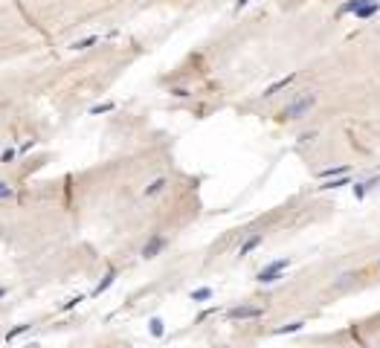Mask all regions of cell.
<instances>
[{"label": "cell", "instance_id": "4", "mask_svg": "<svg viewBox=\"0 0 380 348\" xmlns=\"http://www.w3.org/2000/svg\"><path fill=\"white\" fill-rule=\"evenodd\" d=\"M165 244H168V238H165V235H160V232H151L148 241H145V244H142V249H139V255H142L145 261H151V258H157V255L165 249Z\"/></svg>", "mask_w": 380, "mask_h": 348}, {"label": "cell", "instance_id": "7", "mask_svg": "<svg viewBox=\"0 0 380 348\" xmlns=\"http://www.w3.org/2000/svg\"><path fill=\"white\" fill-rule=\"evenodd\" d=\"M351 174V166L348 163H337V166H328L319 171V180H334V177H346Z\"/></svg>", "mask_w": 380, "mask_h": 348}, {"label": "cell", "instance_id": "19", "mask_svg": "<svg viewBox=\"0 0 380 348\" xmlns=\"http://www.w3.org/2000/svg\"><path fill=\"white\" fill-rule=\"evenodd\" d=\"M82 302H84V293H79V296H70L67 302H61V305H58V311H73V308H79Z\"/></svg>", "mask_w": 380, "mask_h": 348}, {"label": "cell", "instance_id": "29", "mask_svg": "<svg viewBox=\"0 0 380 348\" xmlns=\"http://www.w3.org/2000/svg\"><path fill=\"white\" fill-rule=\"evenodd\" d=\"M6 293H9V290H6V287H0V299H6Z\"/></svg>", "mask_w": 380, "mask_h": 348}, {"label": "cell", "instance_id": "21", "mask_svg": "<svg viewBox=\"0 0 380 348\" xmlns=\"http://www.w3.org/2000/svg\"><path fill=\"white\" fill-rule=\"evenodd\" d=\"M35 145H38V139H35V136H29V139H26V142H23V145L17 148V157H26V154H29V151H32Z\"/></svg>", "mask_w": 380, "mask_h": 348}, {"label": "cell", "instance_id": "10", "mask_svg": "<svg viewBox=\"0 0 380 348\" xmlns=\"http://www.w3.org/2000/svg\"><path fill=\"white\" fill-rule=\"evenodd\" d=\"M366 3H372V0H346V3H340V9H337V17H346V15H357L360 9H363Z\"/></svg>", "mask_w": 380, "mask_h": 348}, {"label": "cell", "instance_id": "8", "mask_svg": "<svg viewBox=\"0 0 380 348\" xmlns=\"http://www.w3.org/2000/svg\"><path fill=\"white\" fill-rule=\"evenodd\" d=\"M305 319H293V322H284V325H279V328H273V337H290V334H299L305 331Z\"/></svg>", "mask_w": 380, "mask_h": 348}, {"label": "cell", "instance_id": "12", "mask_svg": "<svg viewBox=\"0 0 380 348\" xmlns=\"http://www.w3.org/2000/svg\"><path fill=\"white\" fill-rule=\"evenodd\" d=\"M116 276H119V273H116V270H108V273H105V276H102V282L96 284V287H93V293H90V296H102V293H105V290H108V287H114Z\"/></svg>", "mask_w": 380, "mask_h": 348}, {"label": "cell", "instance_id": "6", "mask_svg": "<svg viewBox=\"0 0 380 348\" xmlns=\"http://www.w3.org/2000/svg\"><path fill=\"white\" fill-rule=\"evenodd\" d=\"M264 244V232H255V235H250V238H244V244L238 247V258H247L250 252H255V249Z\"/></svg>", "mask_w": 380, "mask_h": 348}, {"label": "cell", "instance_id": "25", "mask_svg": "<svg viewBox=\"0 0 380 348\" xmlns=\"http://www.w3.org/2000/svg\"><path fill=\"white\" fill-rule=\"evenodd\" d=\"M212 314H218V308H206V311H200V314H198V322H203L206 316H212Z\"/></svg>", "mask_w": 380, "mask_h": 348}, {"label": "cell", "instance_id": "26", "mask_svg": "<svg viewBox=\"0 0 380 348\" xmlns=\"http://www.w3.org/2000/svg\"><path fill=\"white\" fill-rule=\"evenodd\" d=\"M250 3H253V0H235V12H241L244 6H250Z\"/></svg>", "mask_w": 380, "mask_h": 348}, {"label": "cell", "instance_id": "20", "mask_svg": "<svg viewBox=\"0 0 380 348\" xmlns=\"http://www.w3.org/2000/svg\"><path fill=\"white\" fill-rule=\"evenodd\" d=\"M351 195H354V200H363L366 195H369L366 183H363V180H354V186H351Z\"/></svg>", "mask_w": 380, "mask_h": 348}, {"label": "cell", "instance_id": "28", "mask_svg": "<svg viewBox=\"0 0 380 348\" xmlns=\"http://www.w3.org/2000/svg\"><path fill=\"white\" fill-rule=\"evenodd\" d=\"M23 348H41V343H29V346H23Z\"/></svg>", "mask_w": 380, "mask_h": 348}, {"label": "cell", "instance_id": "23", "mask_svg": "<svg viewBox=\"0 0 380 348\" xmlns=\"http://www.w3.org/2000/svg\"><path fill=\"white\" fill-rule=\"evenodd\" d=\"M9 198H15V189H12L9 183L0 180V200H9Z\"/></svg>", "mask_w": 380, "mask_h": 348}, {"label": "cell", "instance_id": "2", "mask_svg": "<svg viewBox=\"0 0 380 348\" xmlns=\"http://www.w3.org/2000/svg\"><path fill=\"white\" fill-rule=\"evenodd\" d=\"M290 264H293V261H290L287 255H284V258H276V261L264 264L258 273H255V282H258V284H276L281 276H284V270H287Z\"/></svg>", "mask_w": 380, "mask_h": 348}, {"label": "cell", "instance_id": "15", "mask_svg": "<svg viewBox=\"0 0 380 348\" xmlns=\"http://www.w3.org/2000/svg\"><path fill=\"white\" fill-rule=\"evenodd\" d=\"M148 334L154 337V340L165 337V322L160 319V316H151V319H148Z\"/></svg>", "mask_w": 380, "mask_h": 348}, {"label": "cell", "instance_id": "3", "mask_svg": "<svg viewBox=\"0 0 380 348\" xmlns=\"http://www.w3.org/2000/svg\"><path fill=\"white\" fill-rule=\"evenodd\" d=\"M264 314H267V308H261V305H247V302L227 308V319L230 322H253V319H261Z\"/></svg>", "mask_w": 380, "mask_h": 348}, {"label": "cell", "instance_id": "5", "mask_svg": "<svg viewBox=\"0 0 380 348\" xmlns=\"http://www.w3.org/2000/svg\"><path fill=\"white\" fill-rule=\"evenodd\" d=\"M293 82H296V73H287V76H281V79H276L273 84H267L261 96H264V99H273L276 93H281V90H287V87H290Z\"/></svg>", "mask_w": 380, "mask_h": 348}, {"label": "cell", "instance_id": "1", "mask_svg": "<svg viewBox=\"0 0 380 348\" xmlns=\"http://www.w3.org/2000/svg\"><path fill=\"white\" fill-rule=\"evenodd\" d=\"M316 102H319V96H316L314 90H305V93L290 96V99H287V105L279 111L276 122H299V119H305V116H308L316 108Z\"/></svg>", "mask_w": 380, "mask_h": 348}, {"label": "cell", "instance_id": "14", "mask_svg": "<svg viewBox=\"0 0 380 348\" xmlns=\"http://www.w3.org/2000/svg\"><path fill=\"white\" fill-rule=\"evenodd\" d=\"M378 12H380V0H372V3H366V6H363V9H360V12H357L354 17H357V20H372V17L378 15Z\"/></svg>", "mask_w": 380, "mask_h": 348}, {"label": "cell", "instance_id": "27", "mask_svg": "<svg viewBox=\"0 0 380 348\" xmlns=\"http://www.w3.org/2000/svg\"><path fill=\"white\" fill-rule=\"evenodd\" d=\"M299 139H302V142H311V139H316V131H311V133H302Z\"/></svg>", "mask_w": 380, "mask_h": 348}, {"label": "cell", "instance_id": "30", "mask_svg": "<svg viewBox=\"0 0 380 348\" xmlns=\"http://www.w3.org/2000/svg\"><path fill=\"white\" fill-rule=\"evenodd\" d=\"M378 267H380V258H378Z\"/></svg>", "mask_w": 380, "mask_h": 348}, {"label": "cell", "instance_id": "16", "mask_svg": "<svg viewBox=\"0 0 380 348\" xmlns=\"http://www.w3.org/2000/svg\"><path fill=\"white\" fill-rule=\"evenodd\" d=\"M189 299H192V302H209V299H212V287H209V284L195 287V290L189 293Z\"/></svg>", "mask_w": 380, "mask_h": 348}, {"label": "cell", "instance_id": "13", "mask_svg": "<svg viewBox=\"0 0 380 348\" xmlns=\"http://www.w3.org/2000/svg\"><path fill=\"white\" fill-rule=\"evenodd\" d=\"M99 44V35H87V38H79V41H73L70 44V50L73 52H82V50H90V47H96Z\"/></svg>", "mask_w": 380, "mask_h": 348}, {"label": "cell", "instance_id": "22", "mask_svg": "<svg viewBox=\"0 0 380 348\" xmlns=\"http://www.w3.org/2000/svg\"><path fill=\"white\" fill-rule=\"evenodd\" d=\"M168 93H171L174 99H189V96H192V90H189V87H171Z\"/></svg>", "mask_w": 380, "mask_h": 348}, {"label": "cell", "instance_id": "18", "mask_svg": "<svg viewBox=\"0 0 380 348\" xmlns=\"http://www.w3.org/2000/svg\"><path fill=\"white\" fill-rule=\"evenodd\" d=\"M111 111H116V102H99V105L90 108V116H102V114H111Z\"/></svg>", "mask_w": 380, "mask_h": 348}, {"label": "cell", "instance_id": "17", "mask_svg": "<svg viewBox=\"0 0 380 348\" xmlns=\"http://www.w3.org/2000/svg\"><path fill=\"white\" fill-rule=\"evenodd\" d=\"M29 331H32V325H29V322L15 325V328H9V331H6V343H15L17 337H23V334H29Z\"/></svg>", "mask_w": 380, "mask_h": 348}, {"label": "cell", "instance_id": "24", "mask_svg": "<svg viewBox=\"0 0 380 348\" xmlns=\"http://www.w3.org/2000/svg\"><path fill=\"white\" fill-rule=\"evenodd\" d=\"M15 157H17V148H6L3 154H0V163H12Z\"/></svg>", "mask_w": 380, "mask_h": 348}, {"label": "cell", "instance_id": "9", "mask_svg": "<svg viewBox=\"0 0 380 348\" xmlns=\"http://www.w3.org/2000/svg\"><path fill=\"white\" fill-rule=\"evenodd\" d=\"M165 186H168V177H163V174H160V177H154V180L142 189V198H157V195H163Z\"/></svg>", "mask_w": 380, "mask_h": 348}, {"label": "cell", "instance_id": "11", "mask_svg": "<svg viewBox=\"0 0 380 348\" xmlns=\"http://www.w3.org/2000/svg\"><path fill=\"white\" fill-rule=\"evenodd\" d=\"M343 186H354L351 174H346V177H334V180H322L319 192H337V189H343Z\"/></svg>", "mask_w": 380, "mask_h": 348}]
</instances>
